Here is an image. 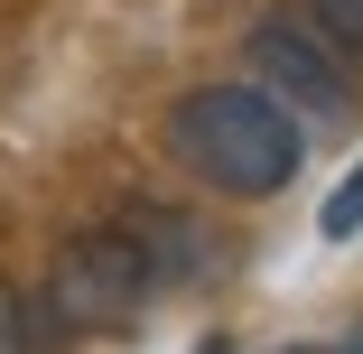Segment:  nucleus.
<instances>
[{
  "label": "nucleus",
  "mask_w": 363,
  "mask_h": 354,
  "mask_svg": "<svg viewBox=\"0 0 363 354\" xmlns=\"http://www.w3.org/2000/svg\"><path fill=\"white\" fill-rule=\"evenodd\" d=\"M168 159L233 205H270L308 168V121L289 103H270L261 84H196L168 112Z\"/></svg>",
  "instance_id": "f257e3e1"
},
{
  "label": "nucleus",
  "mask_w": 363,
  "mask_h": 354,
  "mask_svg": "<svg viewBox=\"0 0 363 354\" xmlns=\"http://www.w3.org/2000/svg\"><path fill=\"white\" fill-rule=\"evenodd\" d=\"M150 299H159V280H150V261H140L130 224L65 233L56 261H47V289H38V308L56 317V336H112V326H130Z\"/></svg>",
  "instance_id": "f03ea898"
},
{
  "label": "nucleus",
  "mask_w": 363,
  "mask_h": 354,
  "mask_svg": "<svg viewBox=\"0 0 363 354\" xmlns=\"http://www.w3.org/2000/svg\"><path fill=\"white\" fill-rule=\"evenodd\" d=\"M242 65L261 75V94L289 103L298 121H345V112H354V84H345L335 47H326L317 28H298V19H261V28L242 38Z\"/></svg>",
  "instance_id": "7ed1b4c3"
},
{
  "label": "nucleus",
  "mask_w": 363,
  "mask_h": 354,
  "mask_svg": "<svg viewBox=\"0 0 363 354\" xmlns=\"http://www.w3.org/2000/svg\"><path fill=\"white\" fill-rule=\"evenodd\" d=\"M130 243H140V261H150V280H159V299L177 289V280H205L214 270V243L196 233V215H177V205H130Z\"/></svg>",
  "instance_id": "20e7f679"
},
{
  "label": "nucleus",
  "mask_w": 363,
  "mask_h": 354,
  "mask_svg": "<svg viewBox=\"0 0 363 354\" xmlns=\"http://www.w3.org/2000/svg\"><path fill=\"white\" fill-rule=\"evenodd\" d=\"M0 354H56V317L19 289V280H0Z\"/></svg>",
  "instance_id": "39448f33"
},
{
  "label": "nucleus",
  "mask_w": 363,
  "mask_h": 354,
  "mask_svg": "<svg viewBox=\"0 0 363 354\" xmlns=\"http://www.w3.org/2000/svg\"><path fill=\"white\" fill-rule=\"evenodd\" d=\"M317 233H326V243H354V233H363V159H354V168L335 177V196L317 205Z\"/></svg>",
  "instance_id": "423d86ee"
},
{
  "label": "nucleus",
  "mask_w": 363,
  "mask_h": 354,
  "mask_svg": "<svg viewBox=\"0 0 363 354\" xmlns=\"http://www.w3.org/2000/svg\"><path fill=\"white\" fill-rule=\"evenodd\" d=\"M308 28H317L335 56H363V0H308Z\"/></svg>",
  "instance_id": "0eeeda50"
},
{
  "label": "nucleus",
  "mask_w": 363,
  "mask_h": 354,
  "mask_svg": "<svg viewBox=\"0 0 363 354\" xmlns=\"http://www.w3.org/2000/svg\"><path fill=\"white\" fill-rule=\"evenodd\" d=\"M186 354H242V345H233V336H196Z\"/></svg>",
  "instance_id": "6e6552de"
},
{
  "label": "nucleus",
  "mask_w": 363,
  "mask_h": 354,
  "mask_svg": "<svg viewBox=\"0 0 363 354\" xmlns=\"http://www.w3.org/2000/svg\"><path fill=\"white\" fill-rule=\"evenodd\" d=\"M270 354H354V345H270Z\"/></svg>",
  "instance_id": "1a4fd4ad"
},
{
  "label": "nucleus",
  "mask_w": 363,
  "mask_h": 354,
  "mask_svg": "<svg viewBox=\"0 0 363 354\" xmlns=\"http://www.w3.org/2000/svg\"><path fill=\"white\" fill-rule=\"evenodd\" d=\"M354 354H363V336H354Z\"/></svg>",
  "instance_id": "9d476101"
}]
</instances>
